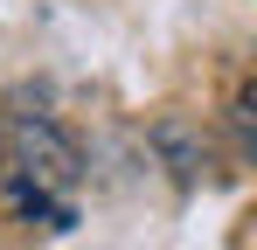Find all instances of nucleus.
I'll list each match as a JSON object with an SVG mask.
<instances>
[{
	"instance_id": "nucleus-1",
	"label": "nucleus",
	"mask_w": 257,
	"mask_h": 250,
	"mask_svg": "<svg viewBox=\"0 0 257 250\" xmlns=\"http://www.w3.org/2000/svg\"><path fill=\"white\" fill-rule=\"evenodd\" d=\"M84 174V153L77 139L63 132L42 111H21L7 125V188H14V208L21 215H56V229H70V208L56 195H70Z\"/></svg>"
}]
</instances>
